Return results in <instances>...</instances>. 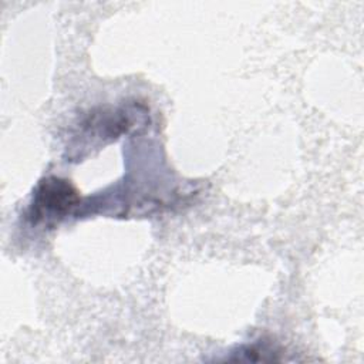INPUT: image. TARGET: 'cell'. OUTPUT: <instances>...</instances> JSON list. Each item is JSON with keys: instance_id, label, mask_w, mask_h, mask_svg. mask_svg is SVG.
Instances as JSON below:
<instances>
[{"instance_id": "1", "label": "cell", "mask_w": 364, "mask_h": 364, "mask_svg": "<svg viewBox=\"0 0 364 364\" xmlns=\"http://www.w3.org/2000/svg\"><path fill=\"white\" fill-rule=\"evenodd\" d=\"M80 202L78 191L70 181L47 176L37 183L26 218L31 225L51 226L68 216Z\"/></svg>"}, {"instance_id": "2", "label": "cell", "mask_w": 364, "mask_h": 364, "mask_svg": "<svg viewBox=\"0 0 364 364\" xmlns=\"http://www.w3.org/2000/svg\"><path fill=\"white\" fill-rule=\"evenodd\" d=\"M132 114L135 112L129 108H102L101 111H92V114L84 118L81 128L98 138L112 139L134 127Z\"/></svg>"}, {"instance_id": "3", "label": "cell", "mask_w": 364, "mask_h": 364, "mask_svg": "<svg viewBox=\"0 0 364 364\" xmlns=\"http://www.w3.org/2000/svg\"><path fill=\"white\" fill-rule=\"evenodd\" d=\"M240 353L245 355V360H252V361L277 360V357H274L277 350L264 343H256L249 347H245L240 350Z\"/></svg>"}]
</instances>
